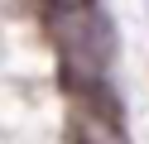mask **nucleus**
Segmentation results:
<instances>
[{"mask_svg":"<svg viewBox=\"0 0 149 144\" xmlns=\"http://www.w3.org/2000/svg\"><path fill=\"white\" fill-rule=\"evenodd\" d=\"M48 5H58V10H77V5H91V0H48Z\"/></svg>","mask_w":149,"mask_h":144,"instance_id":"obj_3","label":"nucleus"},{"mask_svg":"<svg viewBox=\"0 0 149 144\" xmlns=\"http://www.w3.org/2000/svg\"><path fill=\"white\" fill-rule=\"evenodd\" d=\"M53 34H58L63 53H68L72 63H82V67H106V58H111V34H106V24L91 15V5L58 10V15H53Z\"/></svg>","mask_w":149,"mask_h":144,"instance_id":"obj_1","label":"nucleus"},{"mask_svg":"<svg viewBox=\"0 0 149 144\" xmlns=\"http://www.w3.org/2000/svg\"><path fill=\"white\" fill-rule=\"evenodd\" d=\"M72 139L77 144H130L125 130L116 125V115H101V111H77L72 115Z\"/></svg>","mask_w":149,"mask_h":144,"instance_id":"obj_2","label":"nucleus"}]
</instances>
